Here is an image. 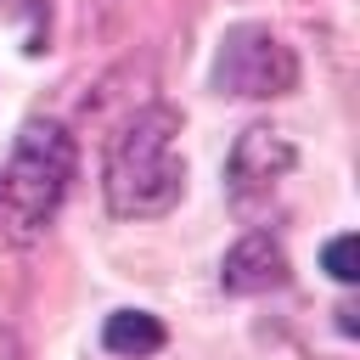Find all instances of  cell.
Segmentation results:
<instances>
[{
    "mask_svg": "<svg viewBox=\"0 0 360 360\" xmlns=\"http://www.w3.org/2000/svg\"><path fill=\"white\" fill-rule=\"evenodd\" d=\"M107 208L118 219H158L186 191V158H180V112L146 107L135 112L118 141L107 146Z\"/></svg>",
    "mask_w": 360,
    "mask_h": 360,
    "instance_id": "cell-1",
    "label": "cell"
},
{
    "mask_svg": "<svg viewBox=\"0 0 360 360\" xmlns=\"http://www.w3.org/2000/svg\"><path fill=\"white\" fill-rule=\"evenodd\" d=\"M68 180H73V135L51 118L22 124V135L11 146V163L0 174V225L17 248H28L56 219V208L68 197Z\"/></svg>",
    "mask_w": 360,
    "mask_h": 360,
    "instance_id": "cell-2",
    "label": "cell"
},
{
    "mask_svg": "<svg viewBox=\"0 0 360 360\" xmlns=\"http://www.w3.org/2000/svg\"><path fill=\"white\" fill-rule=\"evenodd\" d=\"M214 84L225 96H248V101H264V96H287L298 84V56L259 22H242L225 34L219 45V62H214Z\"/></svg>",
    "mask_w": 360,
    "mask_h": 360,
    "instance_id": "cell-3",
    "label": "cell"
},
{
    "mask_svg": "<svg viewBox=\"0 0 360 360\" xmlns=\"http://www.w3.org/2000/svg\"><path fill=\"white\" fill-rule=\"evenodd\" d=\"M292 141L281 129H242V141L231 146V163H225V191L236 208H253V197L276 191V180L292 174Z\"/></svg>",
    "mask_w": 360,
    "mask_h": 360,
    "instance_id": "cell-4",
    "label": "cell"
},
{
    "mask_svg": "<svg viewBox=\"0 0 360 360\" xmlns=\"http://www.w3.org/2000/svg\"><path fill=\"white\" fill-rule=\"evenodd\" d=\"M281 281H287V253H281V242H276L270 231H248V236L225 253V264H219V287H225V292H242V298L270 292V287H281Z\"/></svg>",
    "mask_w": 360,
    "mask_h": 360,
    "instance_id": "cell-5",
    "label": "cell"
},
{
    "mask_svg": "<svg viewBox=\"0 0 360 360\" xmlns=\"http://www.w3.org/2000/svg\"><path fill=\"white\" fill-rule=\"evenodd\" d=\"M163 321L158 315H146V309H118V315H107V326H101V343L112 349V354H124V360H141V354H158L163 349Z\"/></svg>",
    "mask_w": 360,
    "mask_h": 360,
    "instance_id": "cell-6",
    "label": "cell"
},
{
    "mask_svg": "<svg viewBox=\"0 0 360 360\" xmlns=\"http://www.w3.org/2000/svg\"><path fill=\"white\" fill-rule=\"evenodd\" d=\"M321 264H326V276L343 281V287L360 281V242H354V236H332L326 253H321Z\"/></svg>",
    "mask_w": 360,
    "mask_h": 360,
    "instance_id": "cell-7",
    "label": "cell"
},
{
    "mask_svg": "<svg viewBox=\"0 0 360 360\" xmlns=\"http://www.w3.org/2000/svg\"><path fill=\"white\" fill-rule=\"evenodd\" d=\"M0 360H22V343H17L11 326H0Z\"/></svg>",
    "mask_w": 360,
    "mask_h": 360,
    "instance_id": "cell-8",
    "label": "cell"
}]
</instances>
